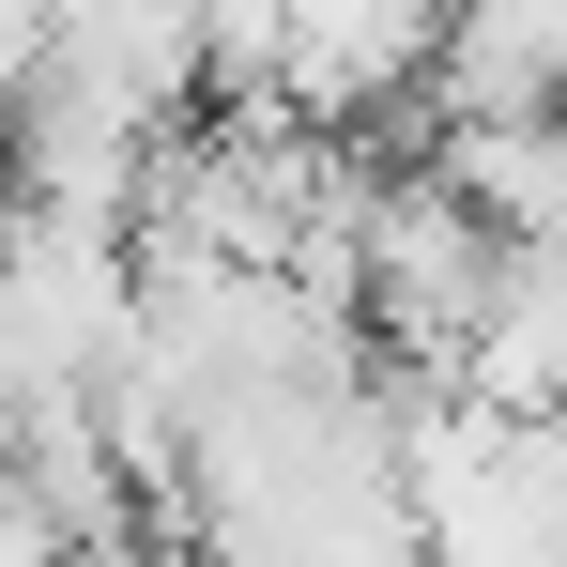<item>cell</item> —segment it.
Returning a JSON list of instances; mask_svg holds the SVG:
<instances>
[{
  "label": "cell",
  "instance_id": "3",
  "mask_svg": "<svg viewBox=\"0 0 567 567\" xmlns=\"http://www.w3.org/2000/svg\"><path fill=\"white\" fill-rule=\"evenodd\" d=\"M430 47H445V0H277V62H261V93L291 123H369V107L430 93Z\"/></svg>",
  "mask_w": 567,
  "mask_h": 567
},
{
  "label": "cell",
  "instance_id": "5",
  "mask_svg": "<svg viewBox=\"0 0 567 567\" xmlns=\"http://www.w3.org/2000/svg\"><path fill=\"white\" fill-rule=\"evenodd\" d=\"M445 383L491 399V414H553L567 399V261L553 246H491V291H475Z\"/></svg>",
  "mask_w": 567,
  "mask_h": 567
},
{
  "label": "cell",
  "instance_id": "4",
  "mask_svg": "<svg viewBox=\"0 0 567 567\" xmlns=\"http://www.w3.org/2000/svg\"><path fill=\"white\" fill-rule=\"evenodd\" d=\"M47 78L93 93V107H123L138 138H169V123H199V93H215V62H199V0H62Z\"/></svg>",
  "mask_w": 567,
  "mask_h": 567
},
{
  "label": "cell",
  "instance_id": "1",
  "mask_svg": "<svg viewBox=\"0 0 567 567\" xmlns=\"http://www.w3.org/2000/svg\"><path fill=\"white\" fill-rule=\"evenodd\" d=\"M123 338H138V230H123V215L16 199V230H0V414L107 383Z\"/></svg>",
  "mask_w": 567,
  "mask_h": 567
},
{
  "label": "cell",
  "instance_id": "7",
  "mask_svg": "<svg viewBox=\"0 0 567 567\" xmlns=\"http://www.w3.org/2000/svg\"><path fill=\"white\" fill-rule=\"evenodd\" d=\"M47 47H62V0H0V107L47 78Z\"/></svg>",
  "mask_w": 567,
  "mask_h": 567
},
{
  "label": "cell",
  "instance_id": "2",
  "mask_svg": "<svg viewBox=\"0 0 567 567\" xmlns=\"http://www.w3.org/2000/svg\"><path fill=\"white\" fill-rule=\"evenodd\" d=\"M475 291H491V215H475L445 169H383L369 215H353V338H383L399 369L445 383Z\"/></svg>",
  "mask_w": 567,
  "mask_h": 567
},
{
  "label": "cell",
  "instance_id": "6",
  "mask_svg": "<svg viewBox=\"0 0 567 567\" xmlns=\"http://www.w3.org/2000/svg\"><path fill=\"white\" fill-rule=\"evenodd\" d=\"M0 169H16V199H47V215H138L154 138H138L123 107L62 93V78H31V93L0 107Z\"/></svg>",
  "mask_w": 567,
  "mask_h": 567
}]
</instances>
